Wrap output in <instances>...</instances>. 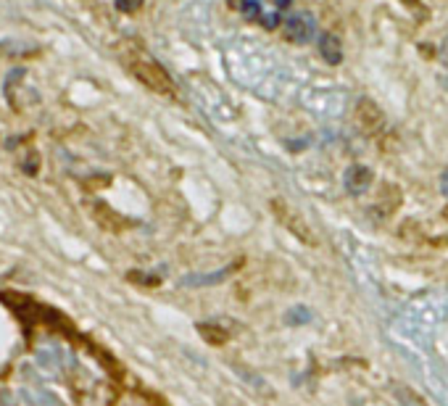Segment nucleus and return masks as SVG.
<instances>
[{"instance_id": "obj_10", "label": "nucleus", "mask_w": 448, "mask_h": 406, "mask_svg": "<svg viewBox=\"0 0 448 406\" xmlns=\"http://www.w3.org/2000/svg\"><path fill=\"white\" fill-rule=\"evenodd\" d=\"M232 5H235L240 14H245L248 19H261V16H264L259 0H232Z\"/></svg>"}, {"instance_id": "obj_6", "label": "nucleus", "mask_w": 448, "mask_h": 406, "mask_svg": "<svg viewBox=\"0 0 448 406\" xmlns=\"http://www.w3.org/2000/svg\"><path fill=\"white\" fill-rule=\"evenodd\" d=\"M316 45H319V56L325 58V64H329V67H338V64L343 61V45H340V40H338L332 32L319 34Z\"/></svg>"}, {"instance_id": "obj_7", "label": "nucleus", "mask_w": 448, "mask_h": 406, "mask_svg": "<svg viewBox=\"0 0 448 406\" xmlns=\"http://www.w3.org/2000/svg\"><path fill=\"white\" fill-rule=\"evenodd\" d=\"M95 219L101 222L103 227H111V230H119L121 224H124V219H121L119 214H114V211L105 208V206H98V208H95Z\"/></svg>"}, {"instance_id": "obj_12", "label": "nucleus", "mask_w": 448, "mask_h": 406, "mask_svg": "<svg viewBox=\"0 0 448 406\" xmlns=\"http://www.w3.org/2000/svg\"><path fill=\"white\" fill-rule=\"evenodd\" d=\"M440 61H443V67L448 69V37L443 40V45H440Z\"/></svg>"}, {"instance_id": "obj_14", "label": "nucleus", "mask_w": 448, "mask_h": 406, "mask_svg": "<svg viewBox=\"0 0 448 406\" xmlns=\"http://www.w3.org/2000/svg\"><path fill=\"white\" fill-rule=\"evenodd\" d=\"M443 217H446V219H448V206H446V208H443Z\"/></svg>"}, {"instance_id": "obj_4", "label": "nucleus", "mask_w": 448, "mask_h": 406, "mask_svg": "<svg viewBox=\"0 0 448 406\" xmlns=\"http://www.w3.org/2000/svg\"><path fill=\"white\" fill-rule=\"evenodd\" d=\"M272 208H275V214L279 217V222H285V227H288V230H290V232H293L298 240H303L306 246H314V243H316V240H314V235L309 232V227H306L303 222L298 219V217H295V214L290 211V208H288V206H285V203H282V201H272Z\"/></svg>"}, {"instance_id": "obj_3", "label": "nucleus", "mask_w": 448, "mask_h": 406, "mask_svg": "<svg viewBox=\"0 0 448 406\" xmlns=\"http://www.w3.org/2000/svg\"><path fill=\"white\" fill-rule=\"evenodd\" d=\"M282 32L290 43H306L314 37V19H311V14H293V16L285 19Z\"/></svg>"}, {"instance_id": "obj_9", "label": "nucleus", "mask_w": 448, "mask_h": 406, "mask_svg": "<svg viewBox=\"0 0 448 406\" xmlns=\"http://www.w3.org/2000/svg\"><path fill=\"white\" fill-rule=\"evenodd\" d=\"M393 390H396V398L403 406H427L419 398V393H414V390L406 388V385H393Z\"/></svg>"}, {"instance_id": "obj_1", "label": "nucleus", "mask_w": 448, "mask_h": 406, "mask_svg": "<svg viewBox=\"0 0 448 406\" xmlns=\"http://www.w3.org/2000/svg\"><path fill=\"white\" fill-rule=\"evenodd\" d=\"M129 71L135 74V80H140L148 90H153L158 95H174V82L166 74V69L161 64H155L153 58H132L129 61Z\"/></svg>"}, {"instance_id": "obj_11", "label": "nucleus", "mask_w": 448, "mask_h": 406, "mask_svg": "<svg viewBox=\"0 0 448 406\" xmlns=\"http://www.w3.org/2000/svg\"><path fill=\"white\" fill-rule=\"evenodd\" d=\"M116 5H119L121 11H135V8L140 5V0H119Z\"/></svg>"}, {"instance_id": "obj_13", "label": "nucleus", "mask_w": 448, "mask_h": 406, "mask_svg": "<svg viewBox=\"0 0 448 406\" xmlns=\"http://www.w3.org/2000/svg\"><path fill=\"white\" fill-rule=\"evenodd\" d=\"M290 3H293V0H275V8L277 11H282V8H288Z\"/></svg>"}, {"instance_id": "obj_5", "label": "nucleus", "mask_w": 448, "mask_h": 406, "mask_svg": "<svg viewBox=\"0 0 448 406\" xmlns=\"http://www.w3.org/2000/svg\"><path fill=\"white\" fill-rule=\"evenodd\" d=\"M343 182H345V190L351 195H362L372 185V169L362 167V164H353V167H348V171H345Z\"/></svg>"}, {"instance_id": "obj_2", "label": "nucleus", "mask_w": 448, "mask_h": 406, "mask_svg": "<svg viewBox=\"0 0 448 406\" xmlns=\"http://www.w3.org/2000/svg\"><path fill=\"white\" fill-rule=\"evenodd\" d=\"M353 119H356V124H359V130H362L364 135H377V132H382V127H385V114H382V108L372 98H359L356 101V106H353Z\"/></svg>"}, {"instance_id": "obj_8", "label": "nucleus", "mask_w": 448, "mask_h": 406, "mask_svg": "<svg viewBox=\"0 0 448 406\" xmlns=\"http://www.w3.org/2000/svg\"><path fill=\"white\" fill-rule=\"evenodd\" d=\"M201 335L211 346H224L227 343V333L222 327H216V324H201Z\"/></svg>"}]
</instances>
